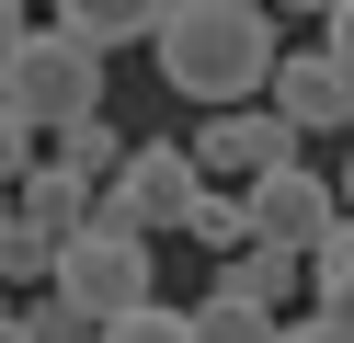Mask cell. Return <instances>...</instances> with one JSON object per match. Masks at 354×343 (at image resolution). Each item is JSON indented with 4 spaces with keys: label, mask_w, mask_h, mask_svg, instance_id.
Returning a JSON list of instances; mask_svg holds the SVG:
<instances>
[{
    "label": "cell",
    "mask_w": 354,
    "mask_h": 343,
    "mask_svg": "<svg viewBox=\"0 0 354 343\" xmlns=\"http://www.w3.org/2000/svg\"><path fill=\"white\" fill-rule=\"evenodd\" d=\"M160 80L206 114H240V103H274V69H286V23L252 12V0H171L160 12Z\"/></svg>",
    "instance_id": "1"
},
{
    "label": "cell",
    "mask_w": 354,
    "mask_h": 343,
    "mask_svg": "<svg viewBox=\"0 0 354 343\" xmlns=\"http://www.w3.org/2000/svg\"><path fill=\"white\" fill-rule=\"evenodd\" d=\"M92 114H103V58L69 46L57 23H35V12H0V126L69 137Z\"/></svg>",
    "instance_id": "2"
},
{
    "label": "cell",
    "mask_w": 354,
    "mask_h": 343,
    "mask_svg": "<svg viewBox=\"0 0 354 343\" xmlns=\"http://www.w3.org/2000/svg\"><path fill=\"white\" fill-rule=\"evenodd\" d=\"M57 297H69V309H92L103 332H115V320L160 309V252H149V240H126V229H80V240H69V263H57Z\"/></svg>",
    "instance_id": "3"
},
{
    "label": "cell",
    "mask_w": 354,
    "mask_h": 343,
    "mask_svg": "<svg viewBox=\"0 0 354 343\" xmlns=\"http://www.w3.org/2000/svg\"><path fill=\"white\" fill-rule=\"evenodd\" d=\"M194 206H206V172H194L183 137H138V160H126V183L103 195L92 229H126V240H160V229H194Z\"/></svg>",
    "instance_id": "4"
},
{
    "label": "cell",
    "mask_w": 354,
    "mask_h": 343,
    "mask_svg": "<svg viewBox=\"0 0 354 343\" xmlns=\"http://www.w3.org/2000/svg\"><path fill=\"white\" fill-rule=\"evenodd\" d=\"M183 149H194V172H206V183H240V195H252V183H274V172H297V126H286V114L274 103H240V114H206V126H194L183 137Z\"/></svg>",
    "instance_id": "5"
},
{
    "label": "cell",
    "mask_w": 354,
    "mask_h": 343,
    "mask_svg": "<svg viewBox=\"0 0 354 343\" xmlns=\"http://www.w3.org/2000/svg\"><path fill=\"white\" fill-rule=\"evenodd\" d=\"M240 206H252V240H274V252H320L331 229H343V183L308 172V160H297V172H274V183H252Z\"/></svg>",
    "instance_id": "6"
},
{
    "label": "cell",
    "mask_w": 354,
    "mask_h": 343,
    "mask_svg": "<svg viewBox=\"0 0 354 343\" xmlns=\"http://www.w3.org/2000/svg\"><path fill=\"white\" fill-rule=\"evenodd\" d=\"M274 114L297 137H343L354 126V69L331 58V46H286V69H274Z\"/></svg>",
    "instance_id": "7"
},
{
    "label": "cell",
    "mask_w": 354,
    "mask_h": 343,
    "mask_svg": "<svg viewBox=\"0 0 354 343\" xmlns=\"http://www.w3.org/2000/svg\"><path fill=\"white\" fill-rule=\"evenodd\" d=\"M160 12L171 0H57V35L92 46V58H115V46H160Z\"/></svg>",
    "instance_id": "8"
},
{
    "label": "cell",
    "mask_w": 354,
    "mask_h": 343,
    "mask_svg": "<svg viewBox=\"0 0 354 343\" xmlns=\"http://www.w3.org/2000/svg\"><path fill=\"white\" fill-rule=\"evenodd\" d=\"M12 218H35V229H57V240H80V229L103 218V195H92L80 172H57V160H46V172H35L24 195H12Z\"/></svg>",
    "instance_id": "9"
},
{
    "label": "cell",
    "mask_w": 354,
    "mask_h": 343,
    "mask_svg": "<svg viewBox=\"0 0 354 343\" xmlns=\"http://www.w3.org/2000/svg\"><path fill=\"white\" fill-rule=\"evenodd\" d=\"M217 286H229V297H252V309H286V297L308 286V252H274V240H252L240 263H217Z\"/></svg>",
    "instance_id": "10"
},
{
    "label": "cell",
    "mask_w": 354,
    "mask_h": 343,
    "mask_svg": "<svg viewBox=\"0 0 354 343\" xmlns=\"http://www.w3.org/2000/svg\"><path fill=\"white\" fill-rule=\"evenodd\" d=\"M308 320H331V332H354V218L331 229L320 252H308Z\"/></svg>",
    "instance_id": "11"
},
{
    "label": "cell",
    "mask_w": 354,
    "mask_h": 343,
    "mask_svg": "<svg viewBox=\"0 0 354 343\" xmlns=\"http://www.w3.org/2000/svg\"><path fill=\"white\" fill-rule=\"evenodd\" d=\"M194 343H286V320L252 309V297H229V286H206L194 297Z\"/></svg>",
    "instance_id": "12"
},
{
    "label": "cell",
    "mask_w": 354,
    "mask_h": 343,
    "mask_svg": "<svg viewBox=\"0 0 354 343\" xmlns=\"http://www.w3.org/2000/svg\"><path fill=\"white\" fill-rule=\"evenodd\" d=\"M57 263H69V240H57V229H35V218L0 229V274H12V286H57Z\"/></svg>",
    "instance_id": "13"
},
{
    "label": "cell",
    "mask_w": 354,
    "mask_h": 343,
    "mask_svg": "<svg viewBox=\"0 0 354 343\" xmlns=\"http://www.w3.org/2000/svg\"><path fill=\"white\" fill-rule=\"evenodd\" d=\"M24 320H35V343H115L92 309H69V297H46V309H24Z\"/></svg>",
    "instance_id": "14"
},
{
    "label": "cell",
    "mask_w": 354,
    "mask_h": 343,
    "mask_svg": "<svg viewBox=\"0 0 354 343\" xmlns=\"http://www.w3.org/2000/svg\"><path fill=\"white\" fill-rule=\"evenodd\" d=\"M115 343H194V309H138L115 320Z\"/></svg>",
    "instance_id": "15"
},
{
    "label": "cell",
    "mask_w": 354,
    "mask_h": 343,
    "mask_svg": "<svg viewBox=\"0 0 354 343\" xmlns=\"http://www.w3.org/2000/svg\"><path fill=\"white\" fill-rule=\"evenodd\" d=\"M320 23H331V58H343V69H354V0H331V12H320Z\"/></svg>",
    "instance_id": "16"
},
{
    "label": "cell",
    "mask_w": 354,
    "mask_h": 343,
    "mask_svg": "<svg viewBox=\"0 0 354 343\" xmlns=\"http://www.w3.org/2000/svg\"><path fill=\"white\" fill-rule=\"evenodd\" d=\"M286 343H354V332H331V320H286Z\"/></svg>",
    "instance_id": "17"
},
{
    "label": "cell",
    "mask_w": 354,
    "mask_h": 343,
    "mask_svg": "<svg viewBox=\"0 0 354 343\" xmlns=\"http://www.w3.org/2000/svg\"><path fill=\"white\" fill-rule=\"evenodd\" d=\"M0 343H35V320H0Z\"/></svg>",
    "instance_id": "18"
},
{
    "label": "cell",
    "mask_w": 354,
    "mask_h": 343,
    "mask_svg": "<svg viewBox=\"0 0 354 343\" xmlns=\"http://www.w3.org/2000/svg\"><path fill=\"white\" fill-rule=\"evenodd\" d=\"M331 183H343V218H354V160H343V172H331Z\"/></svg>",
    "instance_id": "19"
}]
</instances>
